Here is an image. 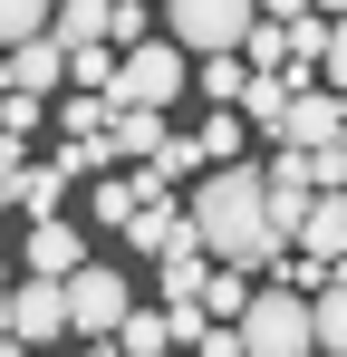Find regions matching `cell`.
<instances>
[{
	"label": "cell",
	"mask_w": 347,
	"mask_h": 357,
	"mask_svg": "<svg viewBox=\"0 0 347 357\" xmlns=\"http://www.w3.org/2000/svg\"><path fill=\"white\" fill-rule=\"evenodd\" d=\"M193 232L231 271H280L289 261V241L270 232V174L261 165H213V174L193 183Z\"/></svg>",
	"instance_id": "1"
},
{
	"label": "cell",
	"mask_w": 347,
	"mask_h": 357,
	"mask_svg": "<svg viewBox=\"0 0 347 357\" xmlns=\"http://www.w3.org/2000/svg\"><path fill=\"white\" fill-rule=\"evenodd\" d=\"M241 348H251V357H318V309H309V290H289V280L251 290Z\"/></svg>",
	"instance_id": "2"
},
{
	"label": "cell",
	"mask_w": 347,
	"mask_h": 357,
	"mask_svg": "<svg viewBox=\"0 0 347 357\" xmlns=\"http://www.w3.org/2000/svg\"><path fill=\"white\" fill-rule=\"evenodd\" d=\"M174 87H193V49L183 39H135L116 59V107H174Z\"/></svg>",
	"instance_id": "3"
},
{
	"label": "cell",
	"mask_w": 347,
	"mask_h": 357,
	"mask_svg": "<svg viewBox=\"0 0 347 357\" xmlns=\"http://www.w3.org/2000/svg\"><path fill=\"white\" fill-rule=\"evenodd\" d=\"M251 20H261V0H164V39H183L193 59H222L251 39Z\"/></svg>",
	"instance_id": "4"
},
{
	"label": "cell",
	"mask_w": 347,
	"mask_h": 357,
	"mask_svg": "<svg viewBox=\"0 0 347 357\" xmlns=\"http://www.w3.org/2000/svg\"><path fill=\"white\" fill-rule=\"evenodd\" d=\"M125 319H135V299H125V271H107V261L68 271V328H77V338H116Z\"/></svg>",
	"instance_id": "5"
},
{
	"label": "cell",
	"mask_w": 347,
	"mask_h": 357,
	"mask_svg": "<svg viewBox=\"0 0 347 357\" xmlns=\"http://www.w3.org/2000/svg\"><path fill=\"white\" fill-rule=\"evenodd\" d=\"M58 328H68V280H49V271H29V280H10V338H29V348H49Z\"/></svg>",
	"instance_id": "6"
},
{
	"label": "cell",
	"mask_w": 347,
	"mask_h": 357,
	"mask_svg": "<svg viewBox=\"0 0 347 357\" xmlns=\"http://www.w3.org/2000/svg\"><path fill=\"white\" fill-rule=\"evenodd\" d=\"M347 135V97L328 87V77H309L299 97H289V126H280V145H338Z\"/></svg>",
	"instance_id": "7"
},
{
	"label": "cell",
	"mask_w": 347,
	"mask_h": 357,
	"mask_svg": "<svg viewBox=\"0 0 347 357\" xmlns=\"http://www.w3.org/2000/svg\"><path fill=\"white\" fill-rule=\"evenodd\" d=\"M125 241H135L145 261H174V251H203V232H193V203H135V222H125Z\"/></svg>",
	"instance_id": "8"
},
{
	"label": "cell",
	"mask_w": 347,
	"mask_h": 357,
	"mask_svg": "<svg viewBox=\"0 0 347 357\" xmlns=\"http://www.w3.org/2000/svg\"><path fill=\"white\" fill-rule=\"evenodd\" d=\"M58 77H68V49H58V39H20V49H0V87H29V97H49Z\"/></svg>",
	"instance_id": "9"
},
{
	"label": "cell",
	"mask_w": 347,
	"mask_h": 357,
	"mask_svg": "<svg viewBox=\"0 0 347 357\" xmlns=\"http://www.w3.org/2000/svg\"><path fill=\"white\" fill-rule=\"evenodd\" d=\"M29 271H49V280H68V271H87V232L49 213V222L29 232Z\"/></svg>",
	"instance_id": "10"
},
{
	"label": "cell",
	"mask_w": 347,
	"mask_h": 357,
	"mask_svg": "<svg viewBox=\"0 0 347 357\" xmlns=\"http://www.w3.org/2000/svg\"><path fill=\"white\" fill-rule=\"evenodd\" d=\"M116 155H135V165L174 155V126H164V107H116Z\"/></svg>",
	"instance_id": "11"
},
{
	"label": "cell",
	"mask_w": 347,
	"mask_h": 357,
	"mask_svg": "<svg viewBox=\"0 0 347 357\" xmlns=\"http://www.w3.org/2000/svg\"><path fill=\"white\" fill-rule=\"evenodd\" d=\"M289 97H299V77H289V68H270V77L251 68V87H241V116L261 126V135H280V126H289Z\"/></svg>",
	"instance_id": "12"
},
{
	"label": "cell",
	"mask_w": 347,
	"mask_h": 357,
	"mask_svg": "<svg viewBox=\"0 0 347 357\" xmlns=\"http://www.w3.org/2000/svg\"><path fill=\"white\" fill-rule=\"evenodd\" d=\"M299 251L347 261V193H318V203H309V232H299Z\"/></svg>",
	"instance_id": "13"
},
{
	"label": "cell",
	"mask_w": 347,
	"mask_h": 357,
	"mask_svg": "<svg viewBox=\"0 0 347 357\" xmlns=\"http://www.w3.org/2000/svg\"><path fill=\"white\" fill-rule=\"evenodd\" d=\"M107 20H116V0H58L49 39H58V49H87V39H107Z\"/></svg>",
	"instance_id": "14"
},
{
	"label": "cell",
	"mask_w": 347,
	"mask_h": 357,
	"mask_svg": "<svg viewBox=\"0 0 347 357\" xmlns=\"http://www.w3.org/2000/svg\"><path fill=\"white\" fill-rule=\"evenodd\" d=\"M68 183H77V174H68V165L49 155V165H29V174H20V193H10V203H20L29 222H49V213H58V193H68Z\"/></svg>",
	"instance_id": "15"
},
{
	"label": "cell",
	"mask_w": 347,
	"mask_h": 357,
	"mask_svg": "<svg viewBox=\"0 0 347 357\" xmlns=\"http://www.w3.org/2000/svg\"><path fill=\"white\" fill-rule=\"evenodd\" d=\"M309 309H318V357H347V271H328V290Z\"/></svg>",
	"instance_id": "16"
},
{
	"label": "cell",
	"mask_w": 347,
	"mask_h": 357,
	"mask_svg": "<svg viewBox=\"0 0 347 357\" xmlns=\"http://www.w3.org/2000/svg\"><path fill=\"white\" fill-rule=\"evenodd\" d=\"M193 87H203L213 107H241V87H251V68H241V49H222V59H203V68H193Z\"/></svg>",
	"instance_id": "17"
},
{
	"label": "cell",
	"mask_w": 347,
	"mask_h": 357,
	"mask_svg": "<svg viewBox=\"0 0 347 357\" xmlns=\"http://www.w3.org/2000/svg\"><path fill=\"white\" fill-rule=\"evenodd\" d=\"M58 0H0V49H20V39H49Z\"/></svg>",
	"instance_id": "18"
},
{
	"label": "cell",
	"mask_w": 347,
	"mask_h": 357,
	"mask_svg": "<svg viewBox=\"0 0 347 357\" xmlns=\"http://www.w3.org/2000/svg\"><path fill=\"white\" fill-rule=\"evenodd\" d=\"M116 348H125V357H164V348H174V328H164V309H135V319H125V328H116Z\"/></svg>",
	"instance_id": "19"
},
{
	"label": "cell",
	"mask_w": 347,
	"mask_h": 357,
	"mask_svg": "<svg viewBox=\"0 0 347 357\" xmlns=\"http://www.w3.org/2000/svg\"><path fill=\"white\" fill-rule=\"evenodd\" d=\"M241 59L261 68V77H270V68H289V20H251V39H241Z\"/></svg>",
	"instance_id": "20"
},
{
	"label": "cell",
	"mask_w": 347,
	"mask_h": 357,
	"mask_svg": "<svg viewBox=\"0 0 347 357\" xmlns=\"http://www.w3.org/2000/svg\"><path fill=\"white\" fill-rule=\"evenodd\" d=\"M193 145H203V165H241V107H213V126Z\"/></svg>",
	"instance_id": "21"
},
{
	"label": "cell",
	"mask_w": 347,
	"mask_h": 357,
	"mask_svg": "<svg viewBox=\"0 0 347 357\" xmlns=\"http://www.w3.org/2000/svg\"><path fill=\"white\" fill-rule=\"evenodd\" d=\"M39 126H49V97H29V87H10V97H0V135H20V145H29Z\"/></svg>",
	"instance_id": "22"
},
{
	"label": "cell",
	"mask_w": 347,
	"mask_h": 357,
	"mask_svg": "<svg viewBox=\"0 0 347 357\" xmlns=\"http://www.w3.org/2000/svg\"><path fill=\"white\" fill-rule=\"evenodd\" d=\"M241 280H251V271L213 261V290H203V309H213V319H241V309H251V290H241Z\"/></svg>",
	"instance_id": "23"
},
{
	"label": "cell",
	"mask_w": 347,
	"mask_h": 357,
	"mask_svg": "<svg viewBox=\"0 0 347 357\" xmlns=\"http://www.w3.org/2000/svg\"><path fill=\"white\" fill-rule=\"evenodd\" d=\"M87 213H97L107 232H125V222H135V174H125V183H97V193H87Z\"/></svg>",
	"instance_id": "24"
},
{
	"label": "cell",
	"mask_w": 347,
	"mask_h": 357,
	"mask_svg": "<svg viewBox=\"0 0 347 357\" xmlns=\"http://www.w3.org/2000/svg\"><path fill=\"white\" fill-rule=\"evenodd\" d=\"M107 39H116V49H135V39H155V10H145V0H116Z\"/></svg>",
	"instance_id": "25"
},
{
	"label": "cell",
	"mask_w": 347,
	"mask_h": 357,
	"mask_svg": "<svg viewBox=\"0 0 347 357\" xmlns=\"http://www.w3.org/2000/svg\"><path fill=\"white\" fill-rule=\"evenodd\" d=\"M193 357H251V348H241V319H213V328L193 338Z\"/></svg>",
	"instance_id": "26"
},
{
	"label": "cell",
	"mask_w": 347,
	"mask_h": 357,
	"mask_svg": "<svg viewBox=\"0 0 347 357\" xmlns=\"http://www.w3.org/2000/svg\"><path fill=\"white\" fill-rule=\"evenodd\" d=\"M318 77L347 97V20H328V59H318Z\"/></svg>",
	"instance_id": "27"
},
{
	"label": "cell",
	"mask_w": 347,
	"mask_h": 357,
	"mask_svg": "<svg viewBox=\"0 0 347 357\" xmlns=\"http://www.w3.org/2000/svg\"><path fill=\"white\" fill-rule=\"evenodd\" d=\"M318 0H261V20H309Z\"/></svg>",
	"instance_id": "28"
},
{
	"label": "cell",
	"mask_w": 347,
	"mask_h": 357,
	"mask_svg": "<svg viewBox=\"0 0 347 357\" xmlns=\"http://www.w3.org/2000/svg\"><path fill=\"white\" fill-rule=\"evenodd\" d=\"M0 357H29V338H0Z\"/></svg>",
	"instance_id": "29"
},
{
	"label": "cell",
	"mask_w": 347,
	"mask_h": 357,
	"mask_svg": "<svg viewBox=\"0 0 347 357\" xmlns=\"http://www.w3.org/2000/svg\"><path fill=\"white\" fill-rule=\"evenodd\" d=\"M318 10H328V20H347V0H318Z\"/></svg>",
	"instance_id": "30"
},
{
	"label": "cell",
	"mask_w": 347,
	"mask_h": 357,
	"mask_svg": "<svg viewBox=\"0 0 347 357\" xmlns=\"http://www.w3.org/2000/svg\"><path fill=\"white\" fill-rule=\"evenodd\" d=\"M0 290H10V271H0Z\"/></svg>",
	"instance_id": "31"
},
{
	"label": "cell",
	"mask_w": 347,
	"mask_h": 357,
	"mask_svg": "<svg viewBox=\"0 0 347 357\" xmlns=\"http://www.w3.org/2000/svg\"><path fill=\"white\" fill-rule=\"evenodd\" d=\"M338 155H347V135H338Z\"/></svg>",
	"instance_id": "32"
},
{
	"label": "cell",
	"mask_w": 347,
	"mask_h": 357,
	"mask_svg": "<svg viewBox=\"0 0 347 357\" xmlns=\"http://www.w3.org/2000/svg\"><path fill=\"white\" fill-rule=\"evenodd\" d=\"M0 97H10V87H0Z\"/></svg>",
	"instance_id": "33"
}]
</instances>
